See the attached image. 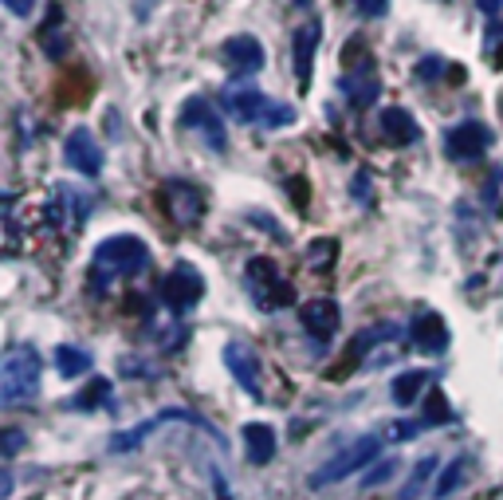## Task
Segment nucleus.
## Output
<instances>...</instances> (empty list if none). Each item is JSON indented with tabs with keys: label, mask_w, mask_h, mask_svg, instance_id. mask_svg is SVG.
I'll return each instance as SVG.
<instances>
[{
	"label": "nucleus",
	"mask_w": 503,
	"mask_h": 500,
	"mask_svg": "<svg viewBox=\"0 0 503 500\" xmlns=\"http://www.w3.org/2000/svg\"><path fill=\"white\" fill-rule=\"evenodd\" d=\"M146 268H150V248L142 236H130V233L106 236V241H99L91 253V292L106 295L114 284L134 280Z\"/></svg>",
	"instance_id": "nucleus-1"
},
{
	"label": "nucleus",
	"mask_w": 503,
	"mask_h": 500,
	"mask_svg": "<svg viewBox=\"0 0 503 500\" xmlns=\"http://www.w3.org/2000/svg\"><path fill=\"white\" fill-rule=\"evenodd\" d=\"M221 103L229 106L241 123H252L260 130H283V126H295V118H299V111L291 103L271 99V95H263L260 87H252V83H232V87H224Z\"/></svg>",
	"instance_id": "nucleus-2"
},
{
	"label": "nucleus",
	"mask_w": 503,
	"mask_h": 500,
	"mask_svg": "<svg viewBox=\"0 0 503 500\" xmlns=\"http://www.w3.org/2000/svg\"><path fill=\"white\" fill-rule=\"evenodd\" d=\"M40 351L35 347H8L5 363H0V402L5 406H20V402H32L35 390H40Z\"/></svg>",
	"instance_id": "nucleus-3"
},
{
	"label": "nucleus",
	"mask_w": 503,
	"mask_h": 500,
	"mask_svg": "<svg viewBox=\"0 0 503 500\" xmlns=\"http://www.w3.org/2000/svg\"><path fill=\"white\" fill-rule=\"evenodd\" d=\"M381 454V437L378 434H362V437H354V442H346L339 454H334L327 465H319L315 473H311V489H330V485H339L346 477H354L358 469H366V465H374Z\"/></svg>",
	"instance_id": "nucleus-4"
},
{
	"label": "nucleus",
	"mask_w": 503,
	"mask_h": 500,
	"mask_svg": "<svg viewBox=\"0 0 503 500\" xmlns=\"http://www.w3.org/2000/svg\"><path fill=\"white\" fill-rule=\"evenodd\" d=\"M244 280H248V295L260 312H280V307H291L295 304V288L287 284V276L280 272V265L268 256H252L248 268H244Z\"/></svg>",
	"instance_id": "nucleus-5"
},
{
	"label": "nucleus",
	"mask_w": 503,
	"mask_h": 500,
	"mask_svg": "<svg viewBox=\"0 0 503 500\" xmlns=\"http://www.w3.org/2000/svg\"><path fill=\"white\" fill-rule=\"evenodd\" d=\"M201 295H205V276L193 268V265H173L170 272H165V280L158 284V300L162 307H170L173 315H185L189 307L201 304Z\"/></svg>",
	"instance_id": "nucleus-6"
},
{
	"label": "nucleus",
	"mask_w": 503,
	"mask_h": 500,
	"mask_svg": "<svg viewBox=\"0 0 503 500\" xmlns=\"http://www.w3.org/2000/svg\"><path fill=\"white\" fill-rule=\"evenodd\" d=\"M91 205H94L91 194H83L79 185L59 182V185H52V197H47V205H44V221H47V229H75V225L87 221Z\"/></svg>",
	"instance_id": "nucleus-7"
},
{
	"label": "nucleus",
	"mask_w": 503,
	"mask_h": 500,
	"mask_svg": "<svg viewBox=\"0 0 503 500\" xmlns=\"http://www.w3.org/2000/svg\"><path fill=\"white\" fill-rule=\"evenodd\" d=\"M182 126L205 138L209 150H217V154L229 150V130H224V118H221L217 106H212V99H205V95H193L189 103H182Z\"/></svg>",
	"instance_id": "nucleus-8"
},
{
	"label": "nucleus",
	"mask_w": 503,
	"mask_h": 500,
	"mask_svg": "<svg viewBox=\"0 0 503 500\" xmlns=\"http://www.w3.org/2000/svg\"><path fill=\"white\" fill-rule=\"evenodd\" d=\"M162 205L170 213V221H177L182 229H193L205 217V189L185 182V177H170L162 185Z\"/></svg>",
	"instance_id": "nucleus-9"
},
{
	"label": "nucleus",
	"mask_w": 503,
	"mask_h": 500,
	"mask_svg": "<svg viewBox=\"0 0 503 500\" xmlns=\"http://www.w3.org/2000/svg\"><path fill=\"white\" fill-rule=\"evenodd\" d=\"M170 422H189V425H197V430H205V434L217 437V430H212L205 418H197L193 410H177V406H170V410H162V414H153V418H146L142 425H134V430L114 434V437H111V454H130V449H138L153 430H162V425H170Z\"/></svg>",
	"instance_id": "nucleus-10"
},
{
	"label": "nucleus",
	"mask_w": 503,
	"mask_h": 500,
	"mask_svg": "<svg viewBox=\"0 0 503 500\" xmlns=\"http://www.w3.org/2000/svg\"><path fill=\"white\" fill-rule=\"evenodd\" d=\"M445 154L452 162H480L488 150H492V130H488L484 123H476V118H468V123H457L445 130Z\"/></svg>",
	"instance_id": "nucleus-11"
},
{
	"label": "nucleus",
	"mask_w": 503,
	"mask_h": 500,
	"mask_svg": "<svg viewBox=\"0 0 503 500\" xmlns=\"http://www.w3.org/2000/svg\"><path fill=\"white\" fill-rule=\"evenodd\" d=\"M299 324H303V331L311 339H315V351L322 355L327 351V343L339 335V304L330 300V295H319V300H307L303 307H299Z\"/></svg>",
	"instance_id": "nucleus-12"
},
{
	"label": "nucleus",
	"mask_w": 503,
	"mask_h": 500,
	"mask_svg": "<svg viewBox=\"0 0 503 500\" xmlns=\"http://www.w3.org/2000/svg\"><path fill=\"white\" fill-rule=\"evenodd\" d=\"M221 59L236 79H252L256 71H263V64H268V52H263V44L252 32H241V35H229V40H224Z\"/></svg>",
	"instance_id": "nucleus-13"
},
{
	"label": "nucleus",
	"mask_w": 503,
	"mask_h": 500,
	"mask_svg": "<svg viewBox=\"0 0 503 500\" xmlns=\"http://www.w3.org/2000/svg\"><path fill=\"white\" fill-rule=\"evenodd\" d=\"M409 343H413V351H421V355H445L449 351V324H445V315H437V312H429V307H421L413 319H409Z\"/></svg>",
	"instance_id": "nucleus-14"
},
{
	"label": "nucleus",
	"mask_w": 503,
	"mask_h": 500,
	"mask_svg": "<svg viewBox=\"0 0 503 500\" xmlns=\"http://www.w3.org/2000/svg\"><path fill=\"white\" fill-rule=\"evenodd\" d=\"M224 366H229V375L241 383L244 395L252 398H263V383H260V355L248 347V343H224Z\"/></svg>",
	"instance_id": "nucleus-15"
},
{
	"label": "nucleus",
	"mask_w": 503,
	"mask_h": 500,
	"mask_svg": "<svg viewBox=\"0 0 503 500\" xmlns=\"http://www.w3.org/2000/svg\"><path fill=\"white\" fill-rule=\"evenodd\" d=\"M64 158H67V165L75 174H83V177H99L103 174V146L94 142V135L87 126H75L67 135V142H64Z\"/></svg>",
	"instance_id": "nucleus-16"
},
{
	"label": "nucleus",
	"mask_w": 503,
	"mask_h": 500,
	"mask_svg": "<svg viewBox=\"0 0 503 500\" xmlns=\"http://www.w3.org/2000/svg\"><path fill=\"white\" fill-rule=\"evenodd\" d=\"M339 87H342L346 103H350L354 111H366V106H374V103H378V95H381V79H378V71L370 67V59H358V64L339 79Z\"/></svg>",
	"instance_id": "nucleus-17"
},
{
	"label": "nucleus",
	"mask_w": 503,
	"mask_h": 500,
	"mask_svg": "<svg viewBox=\"0 0 503 500\" xmlns=\"http://www.w3.org/2000/svg\"><path fill=\"white\" fill-rule=\"evenodd\" d=\"M319 44H322V24L319 20H307V24H299V28L291 32V59H295L299 87H307V83H311V64H315Z\"/></svg>",
	"instance_id": "nucleus-18"
},
{
	"label": "nucleus",
	"mask_w": 503,
	"mask_h": 500,
	"mask_svg": "<svg viewBox=\"0 0 503 500\" xmlns=\"http://www.w3.org/2000/svg\"><path fill=\"white\" fill-rule=\"evenodd\" d=\"M378 130L390 146H409V142L421 138V126H417V118L405 111V106H386V111L378 115Z\"/></svg>",
	"instance_id": "nucleus-19"
},
{
	"label": "nucleus",
	"mask_w": 503,
	"mask_h": 500,
	"mask_svg": "<svg viewBox=\"0 0 503 500\" xmlns=\"http://www.w3.org/2000/svg\"><path fill=\"white\" fill-rule=\"evenodd\" d=\"M275 430L268 422H248L244 425V457L248 465H268V461L275 457Z\"/></svg>",
	"instance_id": "nucleus-20"
},
{
	"label": "nucleus",
	"mask_w": 503,
	"mask_h": 500,
	"mask_svg": "<svg viewBox=\"0 0 503 500\" xmlns=\"http://www.w3.org/2000/svg\"><path fill=\"white\" fill-rule=\"evenodd\" d=\"M429 386H433V371H401L398 378H393L390 395H393V402H398L401 410H409Z\"/></svg>",
	"instance_id": "nucleus-21"
},
{
	"label": "nucleus",
	"mask_w": 503,
	"mask_h": 500,
	"mask_svg": "<svg viewBox=\"0 0 503 500\" xmlns=\"http://www.w3.org/2000/svg\"><path fill=\"white\" fill-rule=\"evenodd\" d=\"M114 402V386H111V378H91L87 386L79 390L75 398L67 402L71 410H79V414H91V410H99V406H111Z\"/></svg>",
	"instance_id": "nucleus-22"
},
{
	"label": "nucleus",
	"mask_w": 503,
	"mask_h": 500,
	"mask_svg": "<svg viewBox=\"0 0 503 500\" xmlns=\"http://www.w3.org/2000/svg\"><path fill=\"white\" fill-rule=\"evenodd\" d=\"M55 366H59L64 378H79V375L91 371L94 359H91V351L75 347V343H64V347H55Z\"/></svg>",
	"instance_id": "nucleus-23"
},
{
	"label": "nucleus",
	"mask_w": 503,
	"mask_h": 500,
	"mask_svg": "<svg viewBox=\"0 0 503 500\" xmlns=\"http://www.w3.org/2000/svg\"><path fill=\"white\" fill-rule=\"evenodd\" d=\"M464 469H468V457H452L449 461V465L445 469H440L437 473V485H433V496L437 500H445V496H452V493H457L460 489V485H464Z\"/></svg>",
	"instance_id": "nucleus-24"
},
{
	"label": "nucleus",
	"mask_w": 503,
	"mask_h": 500,
	"mask_svg": "<svg viewBox=\"0 0 503 500\" xmlns=\"http://www.w3.org/2000/svg\"><path fill=\"white\" fill-rule=\"evenodd\" d=\"M437 469H440V461H437V457H421V461L413 465L409 481H405V489H401V496H398V500H417V496L425 493V485L433 481V473H437Z\"/></svg>",
	"instance_id": "nucleus-25"
},
{
	"label": "nucleus",
	"mask_w": 503,
	"mask_h": 500,
	"mask_svg": "<svg viewBox=\"0 0 503 500\" xmlns=\"http://www.w3.org/2000/svg\"><path fill=\"white\" fill-rule=\"evenodd\" d=\"M334 260H339V241H311L307 248V265L315 268V272H330L334 268Z\"/></svg>",
	"instance_id": "nucleus-26"
},
{
	"label": "nucleus",
	"mask_w": 503,
	"mask_h": 500,
	"mask_svg": "<svg viewBox=\"0 0 503 500\" xmlns=\"http://www.w3.org/2000/svg\"><path fill=\"white\" fill-rule=\"evenodd\" d=\"M40 47L47 52V59H64L67 55V32L55 28V24H44L40 32Z\"/></svg>",
	"instance_id": "nucleus-27"
},
{
	"label": "nucleus",
	"mask_w": 503,
	"mask_h": 500,
	"mask_svg": "<svg viewBox=\"0 0 503 500\" xmlns=\"http://www.w3.org/2000/svg\"><path fill=\"white\" fill-rule=\"evenodd\" d=\"M425 422H429V430H433V425H440V422H452L449 398L440 395V390H433V395H429V414H425Z\"/></svg>",
	"instance_id": "nucleus-28"
},
{
	"label": "nucleus",
	"mask_w": 503,
	"mask_h": 500,
	"mask_svg": "<svg viewBox=\"0 0 503 500\" xmlns=\"http://www.w3.org/2000/svg\"><path fill=\"white\" fill-rule=\"evenodd\" d=\"M393 473H398V461L386 457V461H378V465H370V473L362 477V489H374V485H386Z\"/></svg>",
	"instance_id": "nucleus-29"
},
{
	"label": "nucleus",
	"mask_w": 503,
	"mask_h": 500,
	"mask_svg": "<svg viewBox=\"0 0 503 500\" xmlns=\"http://www.w3.org/2000/svg\"><path fill=\"white\" fill-rule=\"evenodd\" d=\"M421 430H429L425 418H417V422H390L386 437H390V442H409V437H417Z\"/></svg>",
	"instance_id": "nucleus-30"
},
{
	"label": "nucleus",
	"mask_w": 503,
	"mask_h": 500,
	"mask_svg": "<svg viewBox=\"0 0 503 500\" xmlns=\"http://www.w3.org/2000/svg\"><path fill=\"white\" fill-rule=\"evenodd\" d=\"M499 185H503V165H492V174H488V182H484V205L488 209H499Z\"/></svg>",
	"instance_id": "nucleus-31"
},
{
	"label": "nucleus",
	"mask_w": 503,
	"mask_h": 500,
	"mask_svg": "<svg viewBox=\"0 0 503 500\" xmlns=\"http://www.w3.org/2000/svg\"><path fill=\"white\" fill-rule=\"evenodd\" d=\"M20 449H24V434L16 430V425H8V430L0 434V454H5V457L12 461V457L20 454Z\"/></svg>",
	"instance_id": "nucleus-32"
},
{
	"label": "nucleus",
	"mask_w": 503,
	"mask_h": 500,
	"mask_svg": "<svg viewBox=\"0 0 503 500\" xmlns=\"http://www.w3.org/2000/svg\"><path fill=\"white\" fill-rule=\"evenodd\" d=\"M354 12L366 20H381L390 12V0H354Z\"/></svg>",
	"instance_id": "nucleus-33"
},
{
	"label": "nucleus",
	"mask_w": 503,
	"mask_h": 500,
	"mask_svg": "<svg viewBox=\"0 0 503 500\" xmlns=\"http://www.w3.org/2000/svg\"><path fill=\"white\" fill-rule=\"evenodd\" d=\"M445 75V59H437V55H425L421 64H417V79H425V83H433Z\"/></svg>",
	"instance_id": "nucleus-34"
},
{
	"label": "nucleus",
	"mask_w": 503,
	"mask_h": 500,
	"mask_svg": "<svg viewBox=\"0 0 503 500\" xmlns=\"http://www.w3.org/2000/svg\"><path fill=\"white\" fill-rule=\"evenodd\" d=\"M354 201L358 205H370V174L366 170L354 174Z\"/></svg>",
	"instance_id": "nucleus-35"
},
{
	"label": "nucleus",
	"mask_w": 503,
	"mask_h": 500,
	"mask_svg": "<svg viewBox=\"0 0 503 500\" xmlns=\"http://www.w3.org/2000/svg\"><path fill=\"white\" fill-rule=\"evenodd\" d=\"M32 5H35V0H5V8L12 12V16H28Z\"/></svg>",
	"instance_id": "nucleus-36"
},
{
	"label": "nucleus",
	"mask_w": 503,
	"mask_h": 500,
	"mask_svg": "<svg viewBox=\"0 0 503 500\" xmlns=\"http://www.w3.org/2000/svg\"><path fill=\"white\" fill-rule=\"evenodd\" d=\"M476 5H480L484 16H499L503 12V0H476Z\"/></svg>",
	"instance_id": "nucleus-37"
},
{
	"label": "nucleus",
	"mask_w": 503,
	"mask_h": 500,
	"mask_svg": "<svg viewBox=\"0 0 503 500\" xmlns=\"http://www.w3.org/2000/svg\"><path fill=\"white\" fill-rule=\"evenodd\" d=\"M0 500H12V469L0 473Z\"/></svg>",
	"instance_id": "nucleus-38"
}]
</instances>
